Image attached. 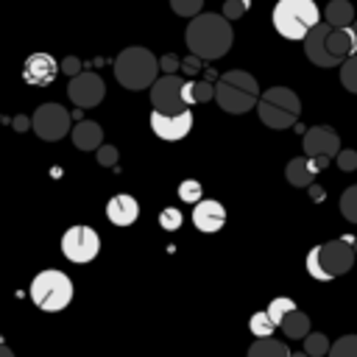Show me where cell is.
<instances>
[{
	"label": "cell",
	"mask_w": 357,
	"mask_h": 357,
	"mask_svg": "<svg viewBox=\"0 0 357 357\" xmlns=\"http://www.w3.org/2000/svg\"><path fill=\"white\" fill-rule=\"evenodd\" d=\"M73 145L78 151H95L98 145H103V128L95 120H78L73 128Z\"/></svg>",
	"instance_id": "obj_20"
},
{
	"label": "cell",
	"mask_w": 357,
	"mask_h": 357,
	"mask_svg": "<svg viewBox=\"0 0 357 357\" xmlns=\"http://www.w3.org/2000/svg\"><path fill=\"white\" fill-rule=\"evenodd\" d=\"M301 148H304V156H326V159H335V153L340 151V137L329 126H312V128L304 131Z\"/></svg>",
	"instance_id": "obj_13"
},
{
	"label": "cell",
	"mask_w": 357,
	"mask_h": 357,
	"mask_svg": "<svg viewBox=\"0 0 357 357\" xmlns=\"http://www.w3.org/2000/svg\"><path fill=\"white\" fill-rule=\"evenodd\" d=\"M67 95H70V100H73L78 109H92V106H98V103L103 100L106 84H103V78L95 75V73H75V75L70 78V84H67Z\"/></svg>",
	"instance_id": "obj_11"
},
{
	"label": "cell",
	"mask_w": 357,
	"mask_h": 357,
	"mask_svg": "<svg viewBox=\"0 0 357 357\" xmlns=\"http://www.w3.org/2000/svg\"><path fill=\"white\" fill-rule=\"evenodd\" d=\"M201 67H204V59H198V56H187L178 61V70H184L187 78H195L201 73Z\"/></svg>",
	"instance_id": "obj_36"
},
{
	"label": "cell",
	"mask_w": 357,
	"mask_h": 357,
	"mask_svg": "<svg viewBox=\"0 0 357 357\" xmlns=\"http://www.w3.org/2000/svg\"><path fill=\"white\" fill-rule=\"evenodd\" d=\"M31 128L36 131L39 139L56 142L70 131V112L59 103H42L31 117Z\"/></svg>",
	"instance_id": "obj_10"
},
{
	"label": "cell",
	"mask_w": 357,
	"mask_h": 357,
	"mask_svg": "<svg viewBox=\"0 0 357 357\" xmlns=\"http://www.w3.org/2000/svg\"><path fill=\"white\" fill-rule=\"evenodd\" d=\"M184 42H187L192 56L212 61V59H220L229 53L231 42H234V31L223 14L198 11L195 17H190V25L184 31Z\"/></svg>",
	"instance_id": "obj_1"
},
{
	"label": "cell",
	"mask_w": 357,
	"mask_h": 357,
	"mask_svg": "<svg viewBox=\"0 0 357 357\" xmlns=\"http://www.w3.org/2000/svg\"><path fill=\"white\" fill-rule=\"evenodd\" d=\"M212 86H215L212 100H218V106L229 114H243V112L257 106L259 84L245 70H229V73L218 75V81Z\"/></svg>",
	"instance_id": "obj_3"
},
{
	"label": "cell",
	"mask_w": 357,
	"mask_h": 357,
	"mask_svg": "<svg viewBox=\"0 0 357 357\" xmlns=\"http://www.w3.org/2000/svg\"><path fill=\"white\" fill-rule=\"evenodd\" d=\"M326 31H329V25L321 20V22H315L307 33H304V56L315 64V67H337L335 61H332V56L326 53V45H324V36H326Z\"/></svg>",
	"instance_id": "obj_16"
},
{
	"label": "cell",
	"mask_w": 357,
	"mask_h": 357,
	"mask_svg": "<svg viewBox=\"0 0 357 357\" xmlns=\"http://www.w3.org/2000/svg\"><path fill=\"white\" fill-rule=\"evenodd\" d=\"M181 84H184V78H178L176 73H165L162 78H153V84L148 86L151 89L153 112H159V114H178L181 109H190L181 100Z\"/></svg>",
	"instance_id": "obj_9"
},
{
	"label": "cell",
	"mask_w": 357,
	"mask_h": 357,
	"mask_svg": "<svg viewBox=\"0 0 357 357\" xmlns=\"http://www.w3.org/2000/svg\"><path fill=\"white\" fill-rule=\"evenodd\" d=\"M248 357H290V349L276 337H257L248 346Z\"/></svg>",
	"instance_id": "obj_24"
},
{
	"label": "cell",
	"mask_w": 357,
	"mask_h": 357,
	"mask_svg": "<svg viewBox=\"0 0 357 357\" xmlns=\"http://www.w3.org/2000/svg\"><path fill=\"white\" fill-rule=\"evenodd\" d=\"M170 8L178 17H195L204 8V0H170Z\"/></svg>",
	"instance_id": "obj_34"
},
{
	"label": "cell",
	"mask_w": 357,
	"mask_h": 357,
	"mask_svg": "<svg viewBox=\"0 0 357 357\" xmlns=\"http://www.w3.org/2000/svg\"><path fill=\"white\" fill-rule=\"evenodd\" d=\"M321 20L329 28H346L354 22V6L349 0H329L326 8L321 11Z\"/></svg>",
	"instance_id": "obj_21"
},
{
	"label": "cell",
	"mask_w": 357,
	"mask_h": 357,
	"mask_svg": "<svg viewBox=\"0 0 357 357\" xmlns=\"http://www.w3.org/2000/svg\"><path fill=\"white\" fill-rule=\"evenodd\" d=\"M156 73H159V61L148 47L134 45V47L120 50V56L114 59V78L126 89H134V92L148 89L153 84Z\"/></svg>",
	"instance_id": "obj_4"
},
{
	"label": "cell",
	"mask_w": 357,
	"mask_h": 357,
	"mask_svg": "<svg viewBox=\"0 0 357 357\" xmlns=\"http://www.w3.org/2000/svg\"><path fill=\"white\" fill-rule=\"evenodd\" d=\"M290 357H307V354H304V351H296V354H290Z\"/></svg>",
	"instance_id": "obj_43"
},
{
	"label": "cell",
	"mask_w": 357,
	"mask_h": 357,
	"mask_svg": "<svg viewBox=\"0 0 357 357\" xmlns=\"http://www.w3.org/2000/svg\"><path fill=\"white\" fill-rule=\"evenodd\" d=\"M301 340H304V354L307 357H324L329 351V337L324 332H307Z\"/></svg>",
	"instance_id": "obj_25"
},
{
	"label": "cell",
	"mask_w": 357,
	"mask_h": 357,
	"mask_svg": "<svg viewBox=\"0 0 357 357\" xmlns=\"http://www.w3.org/2000/svg\"><path fill=\"white\" fill-rule=\"evenodd\" d=\"M28 126H31V120H28V117H17V120H14V128H17V131H25Z\"/></svg>",
	"instance_id": "obj_40"
},
{
	"label": "cell",
	"mask_w": 357,
	"mask_h": 357,
	"mask_svg": "<svg viewBox=\"0 0 357 357\" xmlns=\"http://www.w3.org/2000/svg\"><path fill=\"white\" fill-rule=\"evenodd\" d=\"M31 301L42 310V312H59L73 301V282L64 271L47 268L39 271L31 282Z\"/></svg>",
	"instance_id": "obj_7"
},
{
	"label": "cell",
	"mask_w": 357,
	"mask_h": 357,
	"mask_svg": "<svg viewBox=\"0 0 357 357\" xmlns=\"http://www.w3.org/2000/svg\"><path fill=\"white\" fill-rule=\"evenodd\" d=\"M324 45H326V53L332 56V61L340 64L346 56L357 53V31L351 25H346V28H329L326 36H324Z\"/></svg>",
	"instance_id": "obj_17"
},
{
	"label": "cell",
	"mask_w": 357,
	"mask_h": 357,
	"mask_svg": "<svg viewBox=\"0 0 357 357\" xmlns=\"http://www.w3.org/2000/svg\"><path fill=\"white\" fill-rule=\"evenodd\" d=\"M335 162H337L340 170L351 173V170H357V151H337L335 153Z\"/></svg>",
	"instance_id": "obj_35"
},
{
	"label": "cell",
	"mask_w": 357,
	"mask_h": 357,
	"mask_svg": "<svg viewBox=\"0 0 357 357\" xmlns=\"http://www.w3.org/2000/svg\"><path fill=\"white\" fill-rule=\"evenodd\" d=\"M321 22V8L315 0H279L273 6V28L284 39H304V33Z\"/></svg>",
	"instance_id": "obj_6"
},
{
	"label": "cell",
	"mask_w": 357,
	"mask_h": 357,
	"mask_svg": "<svg viewBox=\"0 0 357 357\" xmlns=\"http://www.w3.org/2000/svg\"><path fill=\"white\" fill-rule=\"evenodd\" d=\"M212 95H215V86H212V81H184L181 84V100H184V106H192V103H206V100H212Z\"/></svg>",
	"instance_id": "obj_22"
},
{
	"label": "cell",
	"mask_w": 357,
	"mask_h": 357,
	"mask_svg": "<svg viewBox=\"0 0 357 357\" xmlns=\"http://www.w3.org/2000/svg\"><path fill=\"white\" fill-rule=\"evenodd\" d=\"M329 357H357V335H343L329 343Z\"/></svg>",
	"instance_id": "obj_27"
},
{
	"label": "cell",
	"mask_w": 357,
	"mask_h": 357,
	"mask_svg": "<svg viewBox=\"0 0 357 357\" xmlns=\"http://www.w3.org/2000/svg\"><path fill=\"white\" fill-rule=\"evenodd\" d=\"M159 70H162V73H176V70H178V56L165 53V56L159 59Z\"/></svg>",
	"instance_id": "obj_39"
},
{
	"label": "cell",
	"mask_w": 357,
	"mask_h": 357,
	"mask_svg": "<svg viewBox=\"0 0 357 357\" xmlns=\"http://www.w3.org/2000/svg\"><path fill=\"white\" fill-rule=\"evenodd\" d=\"M257 114H259V123H265L268 128L282 131V128L296 126V120L301 114V100L287 86H271V89L259 92Z\"/></svg>",
	"instance_id": "obj_5"
},
{
	"label": "cell",
	"mask_w": 357,
	"mask_h": 357,
	"mask_svg": "<svg viewBox=\"0 0 357 357\" xmlns=\"http://www.w3.org/2000/svg\"><path fill=\"white\" fill-rule=\"evenodd\" d=\"M351 248H354V254H357V240H351Z\"/></svg>",
	"instance_id": "obj_44"
},
{
	"label": "cell",
	"mask_w": 357,
	"mask_h": 357,
	"mask_svg": "<svg viewBox=\"0 0 357 357\" xmlns=\"http://www.w3.org/2000/svg\"><path fill=\"white\" fill-rule=\"evenodd\" d=\"M59 70H61V73H67L70 78H73L75 73H81V61H78V56H67V59L59 64Z\"/></svg>",
	"instance_id": "obj_38"
},
{
	"label": "cell",
	"mask_w": 357,
	"mask_h": 357,
	"mask_svg": "<svg viewBox=\"0 0 357 357\" xmlns=\"http://www.w3.org/2000/svg\"><path fill=\"white\" fill-rule=\"evenodd\" d=\"M159 226H162L165 231H178V229H181V212H178L176 206H165V209L159 212Z\"/></svg>",
	"instance_id": "obj_32"
},
{
	"label": "cell",
	"mask_w": 357,
	"mask_h": 357,
	"mask_svg": "<svg viewBox=\"0 0 357 357\" xmlns=\"http://www.w3.org/2000/svg\"><path fill=\"white\" fill-rule=\"evenodd\" d=\"M293 307H296V301H293V298L279 296V298H273V301L268 304V310H265V312H268V318L273 321V326H279V321H282V318H284V315H287Z\"/></svg>",
	"instance_id": "obj_29"
},
{
	"label": "cell",
	"mask_w": 357,
	"mask_h": 357,
	"mask_svg": "<svg viewBox=\"0 0 357 357\" xmlns=\"http://www.w3.org/2000/svg\"><path fill=\"white\" fill-rule=\"evenodd\" d=\"M351 240L354 237H337V240H329V243H321L315 245L310 254H307V273L318 282H332L335 276H343L351 271L354 265V248H351Z\"/></svg>",
	"instance_id": "obj_2"
},
{
	"label": "cell",
	"mask_w": 357,
	"mask_h": 357,
	"mask_svg": "<svg viewBox=\"0 0 357 357\" xmlns=\"http://www.w3.org/2000/svg\"><path fill=\"white\" fill-rule=\"evenodd\" d=\"M106 218L114 223V226H131L137 218H139V204L134 195H112L109 204H106Z\"/></svg>",
	"instance_id": "obj_18"
},
{
	"label": "cell",
	"mask_w": 357,
	"mask_h": 357,
	"mask_svg": "<svg viewBox=\"0 0 357 357\" xmlns=\"http://www.w3.org/2000/svg\"><path fill=\"white\" fill-rule=\"evenodd\" d=\"M279 326H282V332L290 337V340H301L307 332H310V318H307V312H301V310H290L282 321H279Z\"/></svg>",
	"instance_id": "obj_23"
},
{
	"label": "cell",
	"mask_w": 357,
	"mask_h": 357,
	"mask_svg": "<svg viewBox=\"0 0 357 357\" xmlns=\"http://www.w3.org/2000/svg\"><path fill=\"white\" fill-rule=\"evenodd\" d=\"M248 329H251V335L254 337H268V335H273V321L268 318V312L265 310H259V312H254L251 315V321H248Z\"/></svg>",
	"instance_id": "obj_28"
},
{
	"label": "cell",
	"mask_w": 357,
	"mask_h": 357,
	"mask_svg": "<svg viewBox=\"0 0 357 357\" xmlns=\"http://www.w3.org/2000/svg\"><path fill=\"white\" fill-rule=\"evenodd\" d=\"M56 73H59V64H56V59L50 53H31L25 59V64H22V78L28 84H33V86L53 84Z\"/></svg>",
	"instance_id": "obj_15"
},
{
	"label": "cell",
	"mask_w": 357,
	"mask_h": 357,
	"mask_svg": "<svg viewBox=\"0 0 357 357\" xmlns=\"http://www.w3.org/2000/svg\"><path fill=\"white\" fill-rule=\"evenodd\" d=\"M318 173H321V167H318V159L315 156H296L284 167V178L293 187H310Z\"/></svg>",
	"instance_id": "obj_19"
},
{
	"label": "cell",
	"mask_w": 357,
	"mask_h": 357,
	"mask_svg": "<svg viewBox=\"0 0 357 357\" xmlns=\"http://www.w3.org/2000/svg\"><path fill=\"white\" fill-rule=\"evenodd\" d=\"M98 251H100V237L92 226H70L61 234V254L75 265L92 262Z\"/></svg>",
	"instance_id": "obj_8"
},
{
	"label": "cell",
	"mask_w": 357,
	"mask_h": 357,
	"mask_svg": "<svg viewBox=\"0 0 357 357\" xmlns=\"http://www.w3.org/2000/svg\"><path fill=\"white\" fill-rule=\"evenodd\" d=\"M340 212L349 223H357V184H351L349 190H343L340 195Z\"/></svg>",
	"instance_id": "obj_30"
},
{
	"label": "cell",
	"mask_w": 357,
	"mask_h": 357,
	"mask_svg": "<svg viewBox=\"0 0 357 357\" xmlns=\"http://www.w3.org/2000/svg\"><path fill=\"white\" fill-rule=\"evenodd\" d=\"M340 84H343L349 92L357 95V53H351V56H346V59L340 61Z\"/></svg>",
	"instance_id": "obj_26"
},
{
	"label": "cell",
	"mask_w": 357,
	"mask_h": 357,
	"mask_svg": "<svg viewBox=\"0 0 357 357\" xmlns=\"http://www.w3.org/2000/svg\"><path fill=\"white\" fill-rule=\"evenodd\" d=\"M223 223H226V209H223L220 201H215V198H201V201L192 204V226H195L198 231L215 234V231L223 229Z\"/></svg>",
	"instance_id": "obj_14"
},
{
	"label": "cell",
	"mask_w": 357,
	"mask_h": 357,
	"mask_svg": "<svg viewBox=\"0 0 357 357\" xmlns=\"http://www.w3.org/2000/svg\"><path fill=\"white\" fill-rule=\"evenodd\" d=\"M0 357H14V351H11L6 343H0Z\"/></svg>",
	"instance_id": "obj_42"
},
{
	"label": "cell",
	"mask_w": 357,
	"mask_h": 357,
	"mask_svg": "<svg viewBox=\"0 0 357 357\" xmlns=\"http://www.w3.org/2000/svg\"><path fill=\"white\" fill-rule=\"evenodd\" d=\"M310 187H312V190H310V195H312L315 201H324V190H321V187H315V184H310Z\"/></svg>",
	"instance_id": "obj_41"
},
{
	"label": "cell",
	"mask_w": 357,
	"mask_h": 357,
	"mask_svg": "<svg viewBox=\"0 0 357 357\" xmlns=\"http://www.w3.org/2000/svg\"><path fill=\"white\" fill-rule=\"evenodd\" d=\"M251 8V0H223V8H220V14L231 22V20H240L245 11Z\"/></svg>",
	"instance_id": "obj_33"
},
{
	"label": "cell",
	"mask_w": 357,
	"mask_h": 357,
	"mask_svg": "<svg viewBox=\"0 0 357 357\" xmlns=\"http://www.w3.org/2000/svg\"><path fill=\"white\" fill-rule=\"evenodd\" d=\"M95 151H98V162H100L103 167H112V165L117 162V156H120L114 145H98Z\"/></svg>",
	"instance_id": "obj_37"
},
{
	"label": "cell",
	"mask_w": 357,
	"mask_h": 357,
	"mask_svg": "<svg viewBox=\"0 0 357 357\" xmlns=\"http://www.w3.org/2000/svg\"><path fill=\"white\" fill-rule=\"evenodd\" d=\"M201 195H204L201 181H195V178H184V181L178 184V198H181V201L195 204V201H201Z\"/></svg>",
	"instance_id": "obj_31"
},
{
	"label": "cell",
	"mask_w": 357,
	"mask_h": 357,
	"mask_svg": "<svg viewBox=\"0 0 357 357\" xmlns=\"http://www.w3.org/2000/svg\"><path fill=\"white\" fill-rule=\"evenodd\" d=\"M151 131L159 137V139H167V142H176V139H184L192 128V112L190 109H181L178 114H159V112H151Z\"/></svg>",
	"instance_id": "obj_12"
}]
</instances>
